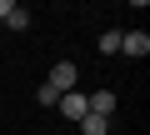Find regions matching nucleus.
<instances>
[{
    "label": "nucleus",
    "mask_w": 150,
    "mask_h": 135,
    "mask_svg": "<svg viewBox=\"0 0 150 135\" xmlns=\"http://www.w3.org/2000/svg\"><path fill=\"white\" fill-rule=\"evenodd\" d=\"M75 80H80V70H75L70 60H55V65H50V75H45V85H50L55 95H70V90H75Z\"/></svg>",
    "instance_id": "obj_1"
},
{
    "label": "nucleus",
    "mask_w": 150,
    "mask_h": 135,
    "mask_svg": "<svg viewBox=\"0 0 150 135\" xmlns=\"http://www.w3.org/2000/svg\"><path fill=\"white\" fill-rule=\"evenodd\" d=\"M10 10H15V0H0V20H5V15H10Z\"/></svg>",
    "instance_id": "obj_9"
},
{
    "label": "nucleus",
    "mask_w": 150,
    "mask_h": 135,
    "mask_svg": "<svg viewBox=\"0 0 150 135\" xmlns=\"http://www.w3.org/2000/svg\"><path fill=\"white\" fill-rule=\"evenodd\" d=\"M80 135H110V120H100V115H85V120H80Z\"/></svg>",
    "instance_id": "obj_6"
},
{
    "label": "nucleus",
    "mask_w": 150,
    "mask_h": 135,
    "mask_svg": "<svg viewBox=\"0 0 150 135\" xmlns=\"http://www.w3.org/2000/svg\"><path fill=\"white\" fill-rule=\"evenodd\" d=\"M60 115H65V120H75V125H80V120L90 115V105H85V95H75V90H70V95H60Z\"/></svg>",
    "instance_id": "obj_3"
},
{
    "label": "nucleus",
    "mask_w": 150,
    "mask_h": 135,
    "mask_svg": "<svg viewBox=\"0 0 150 135\" xmlns=\"http://www.w3.org/2000/svg\"><path fill=\"white\" fill-rule=\"evenodd\" d=\"M100 50L115 55V50H120V30H105V35H100Z\"/></svg>",
    "instance_id": "obj_7"
},
{
    "label": "nucleus",
    "mask_w": 150,
    "mask_h": 135,
    "mask_svg": "<svg viewBox=\"0 0 150 135\" xmlns=\"http://www.w3.org/2000/svg\"><path fill=\"white\" fill-rule=\"evenodd\" d=\"M85 105H90V115H100V120H110V115H115V95H110V90L85 95Z\"/></svg>",
    "instance_id": "obj_4"
},
{
    "label": "nucleus",
    "mask_w": 150,
    "mask_h": 135,
    "mask_svg": "<svg viewBox=\"0 0 150 135\" xmlns=\"http://www.w3.org/2000/svg\"><path fill=\"white\" fill-rule=\"evenodd\" d=\"M0 25H5V30H30V10H25V5H15V10L0 20Z\"/></svg>",
    "instance_id": "obj_5"
},
{
    "label": "nucleus",
    "mask_w": 150,
    "mask_h": 135,
    "mask_svg": "<svg viewBox=\"0 0 150 135\" xmlns=\"http://www.w3.org/2000/svg\"><path fill=\"white\" fill-rule=\"evenodd\" d=\"M120 50L130 60H140V55H150V35L145 30H120Z\"/></svg>",
    "instance_id": "obj_2"
},
{
    "label": "nucleus",
    "mask_w": 150,
    "mask_h": 135,
    "mask_svg": "<svg viewBox=\"0 0 150 135\" xmlns=\"http://www.w3.org/2000/svg\"><path fill=\"white\" fill-rule=\"evenodd\" d=\"M35 100H40V105H60V95H55L50 85H40V90H35Z\"/></svg>",
    "instance_id": "obj_8"
}]
</instances>
